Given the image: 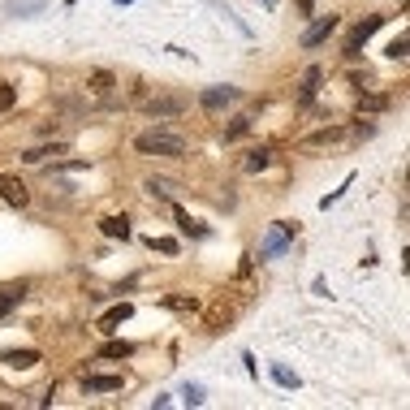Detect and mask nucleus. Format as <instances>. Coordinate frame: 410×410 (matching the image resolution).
<instances>
[{
    "mask_svg": "<svg viewBox=\"0 0 410 410\" xmlns=\"http://www.w3.org/2000/svg\"><path fill=\"white\" fill-rule=\"evenodd\" d=\"M134 151L139 156H164V160H182L186 156V139L177 130H147L134 139Z\"/></svg>",
    "mask_w": 410,
    "mask_h": 410,
    "instance_id": "1",
    "label": "nucleus"
},
{
    "mask_svg": "<svg viewBox=\"0 0 410 410\" xmlns=\"http://www.w3.org/2000/svg\"><path fill=\"white\" fill-rule=\"evenodd\" d=\"M294 234H298V225H294V220H276V225L268 229L264 246H260V260H272V255H281V250L294 242Z\"/></svg>",
    "mask_w": 410,
    "mask_h": 410,
    "instance_id": "2",
    "label": "nucleus"
},
{
    "mask_svg": "<svg viewBox=\"0 0 410 410\" xmlns=\"http://www.w3.org/2000/svg\"><path fill=\"white\" fill-rule=\"evenodd\" d=\"M380 27H384V17H367V22H358V27H354V35H350V43H346V57L354 61L358 52H363V43H367V39H372Z\"/></svg>",
    "mask_w": 410,
    "mask_h": 410,
    "instance_id": "3",
    "label": "nucleus"
},
{
    "mask_svg": "<svg viewBox=\"0 0 410 410\" xmlns=\"http://www.w3.org/2000/svg\"><path fill=\"white\" fill-rule=\"evenodd\" d=\"M0 199L5 203H13V208H27V182L22 177H13V173H0Z\"/></svg>",
    "mask_w": 410,
    "mask_h": 410,
    "instance_id": "4",
    "label": "nucleus"
},
{
    "mask_svg": "<svg viewBox=\"0 0 410 410\" xmlns=\"http://www.w3.org/2000/svg\"><path fill=\"white\" fill-rule=\"evenodd\" d=\"M186 108V95H151L147 99V113L151 117H177Z\"/></svg>",
    "mask_w": 410,
    "mask_h": 410,
    "instance_id": "5",
    "label": "nucleus"
},
{
    "mask_svg": "<svg viewBox=\"0 0 410 410\" xmlns=\"http://www.w3.org/2000/svg\"><path fill=\"white\" fill-rule=\"evenodd\" d=\"M234 99H238V91H234V87H208V91L199 95V104L208 108V113H216V108H229Z\"/></svg>",
    "mask_w": 410,
    "mask_h": 410,
    "instance_id": "6",
    "label": "nucleus"
},
{
    "mask_svg": "<svg viewBox=\"0 0 410 410\" xmlns=\"http://www.w3.org/2000/svg\"><path fill=\"white\" fill-rule=\"evenodd\" d=\"M332 31H337V17L328 13V17H320V22H316L311 31H302V43H306V48H316V43H324V39H328Z\"/></svg>",
    "mask_w": 410,
    "mask_h": 410,
    "instance_id": "7",
    "label": "nucleus"
},
{
    "mask_svg": "<svg viewBox=\"0 0 410 410\" xmlns=\"http://www.w3.org/2000/svg\"><path fill=\"white\" fill-rule=\"evenodd\" d=\"M320 78H324V73L311 65V69H306L302 73V78H298V104H311V99H316V91H320Z\"/></svg>",
    "mask_w": 410,
    "mask_h": 410,
    "instance_id": "8",
    "label": "nucleus"
},
{
    "mask_svg": "<svg viewBox=\"0 0 410 410\" xmlns=\"http://www.w3.org/2000/svg\"><path fill=\"white\" fill-rule=\"evenodd\" d=\"M83 389L87 393H117L121 389V376H83Z\"/></svg>",
    "mask_w": 410,
    "mask_h": 410,
    "instance_id": "9",
    "label": "nucleus"
},
{
    "mask_svg": "<svg viewBox=\"0 0 410 410\" xmlns=\"http://www.w3.org/2000/svg\"><path fill=\"white\" fill-rule=\"evenodd\" d=\"M130 316H134V306H130V302H117L113 311H104V320H99V328H104V332H117V324H125Z\"/></svg>",
    "mask_w": 410,
    "mask_h": 410,
    "instance_id": "10",
    "label": "nucleus"
},
{
    "mask_svg": "<svg viewBox=\"0 0 410 410\" xmlns=\"http://www.w3.org/2000/svg\"><path fill=\"white\" fill-rule=\"evenodd\" d=\"M22 298H27V285H5V290H0V320H5Z\"/></svg>",
    "mask_w": 410,
    "mask_h": 410,
    "instance_id": "11",
    "label": "nucleus"
},
{
    "mask_svg": "<svg viewBox=\"0 0 410 410\" xmlns=\"http://www.w3.org/2000/svg\"><path fill=\"white\" fill-rule=\"evenodd\" d=\"M99 229H104V238H130V220H125V216H104V220H99Z\"/></svg>",
    "mask_w": 410,
    "mask_h": 410,
    "instance_id": "12",
    "label": "nucleus"
},
{
    "mask_svg": "<svg viewBox=\"0 0 410 410\" xmlns=\"http://www.w3.org/2000/svg\"><path fill=\"white\" fill-rule=\"evenodd\" d=\"M0 363H13V367H35V363H39V350H9V354H0Z\"/></svg>",
    "mask_w": 410,
    "mask_h": 410,
    "instance_id": "13",
    "label": "nucleus"
},
{
    "mask_svg": "<svg viewBox=\"0 0 410 410\" xmlns=\"http://www.w3.org/2000/svg\"><path fill=\"white\" fill-rule=\"evenodd\" d=\"M91 91H95L99 99H108V95H113V73H108V69H95V73H91Z\"/></svg>",
    "mask_w": 410,
    "mask_h": 410,
    "instance_id": "14",
    "label": "nucleus"
},
{
    "mask_svg": "<svg viewBox=\"0 0 410 410\" xmlns=\"http://www.w3.org/2000/svg\"><path fill=\"white\" fill-rule=\"evenodd\" d=\"M268 164H272V151L268 147H255L250 156H246V173H264Z\"/></svg>",
    "mask_w": 410,
    "mask_h": 410,
    "instance_id": "15",
    "label": "nucleus"
},
{
    "mask_svg": "<svg viewBox=\"0 0 410 410\" xmlns=\"http://www.w3.org/2000/svg\"><path fill=\"white\" fill-rule=\"evenodd\" d=\"M337 139H346V130H341V125H328V130H316L306 143H311V147H324V143H337Z\"/></svg>",
    "mask_w": 410,
    "mask_h": 410,
    "instance_id": "16",
    "label": "nucleus"
},
{
    "mask_svg": "<svg viewBox=\"0 0 410 410\" xmlns=\"http://www.w3.org/2000/svg\"><path fill=\"white\" fill-rule=\"evenodd\" d=\"M134 346L130 341H108V346H99V358H130Z\"/></svg>",
    "mask_w": 410,
    "mask_h": 410,
    "instance_id": "17",
    "label": "nucleus"
},
{
    "mask_svg": "<svg viewBox=\"0 0 410 410\" xmlns=\"http://www.w3.org/2000/svg\"><path fill=\"white\" fill-rule=\"evenodd\" d=\"M61 151H65V143H57V147H35V151H27L22 160H27V164H43L48 156H61Z\"/></svg>",
    "mask_w": 410,
    "mask_h": 410,
    "instance_id": "18",
    "label": "nucleus"
},
{
    "mask_svg": "<svg viewBox=\"0 0 410 410\" xmlns=\"http://www.w3.org/2000/svg\"><path fill=\"white\" fill-rule=\"evenodd\" d=\"M177 186L173 182H164V177H147V195H160V199H169Z\"/></svg>",
    "mask_w": 410,
    "mask_h": 410,
    "instance_id": "19",
    "label": "nucleus"
},
{
    "mask_svg": "<svg viewBox=\"0 0 410 410\" xmlns=\"http://www.w3.org/2000/svg\"><path fill=\"white\" fill-rule=\"evenodd\" d=\"M177 225H182V234H195V238H203V234H208V229H203L199 220H190V216H186L182 208H177Z\"/></svg>",
    "mask_w": 410,
    "mask_h": 410,
    "instance_id": "20",
    "label": "nucleus"
},
{
    "mask_svg": "<svg viewBox=\"0 0 410 410\" xmlns=\"http://www.w3.org/2000/svg\"><path fill=\"white\" fill-rule=\"evenodd\" d=\"M406 48H410V35H397V39H393L389 48H384V52H389L393 61H406Z\"/></svg>",
    "mask_w": 410,
    "mask_h": 410,
    "instance_id": "21",
    "label": "nucleus"
},
{
    "mask_svg": "<svg viewBox=\"0 0 410 410\" xmlns=\"http://www.w3.org/2000/svg\"><path fill=\"white\" fill-rule=\"evenodd\" d=\"M182 397H186V406H203V402H208V397H203V384H186Z\"/></svg>",
    "mask_w": 410,
    "mask_h": 410,
    "instance_id": "22",
    "label": "nucleus"
},
{
    "mask_svg": "<svg viewBox=\"0 0 410 410\" xmlns=\"http://www.w3.org/2000/svg\"><path fill=\"white\" fill-rule=\"evenodd\" d=\"M246 130H250V117H238V121H234V125H229V130H225V139L234 143V139H242Z\"/></svg>",
    "mask_w": 410,
    "mask_h": 410,
    "instance_id": "23",
    "label": "nucleus"
},
{
    "mask_svg": "<svg viewBox=\"0 0 410 410\" xmlns=\"http://www.w3.org/2000/svg\"><path fill=\"white\" fill-rule=\"evenodd\" d=\"M9 9H13V13H35V9H43V0H13Z\"/></svg>",
    "mask_w": 410,
    "mask_h": 410,
    "instance_id": "24",
    "label": "nucleus"
},
{
    "mask_svg": "<svg viewBox=\"0 0 410 410\" xmlns=\"http://www.w3.org/2000/svg\"><path fill=\"white\" fill-rule=\"evenodd\" d=\"M272 376H276V384H285V389H294V384H298V376L285 372V367H272Z\"/></svg>",
    "mask_w": 410,
    "mask_h": 410,
    "instance_id": "25",
    "label": "nucleus"
},
{
    "mask_svg": "<svg viewBox=\"0 0 410 410\" xmlns=\"http://www.w3.org/2000/svg\"><path fill=\"white\" fill-rule=\"evenodd\" d=\"M9 108H13V87L0 83V113H9Z\"/></svg>",
    "mask_w": 410,
    "mask_h": 410,
    "instance_id": "26",
    "label": "nucleus"
},
{
    "mask_svg": "<svg viewBox=\"0 0 410 410\" xmlns=\"http://www.w3.org/2000/svg\"><path fill=\"white\" fill-rule=\"evenodd\" d=\"M151 246L164 250V255H173V250H177V242H173V238H151Z\"/></svg>",
    "mask_w": 410,
    "mask_h": 410,
    "instance_id": "27",
    "label": "nucleus"
},
{
    "mask_svg": "<svg viewBox=\"0 0 410 410\" xmlns=\"http://www.w3.org/2000/svg\"><path fill=\"white\" fill-rule=\"evenodd\" d=\"M298 9H302V13H311V9H316V0H298Z\"/></svg>",
    "mask_w": 410,
    "mask_h": 410,
    "instance_id": "28",
    "label": "nucleus"
},
{
    "mask_svg": "<svg viewBox=\"0 0 410 410\" xmlns=\"http://www.w3.org/2000/svg\"><path fill=\"white\" fill-rule=\"evenodd\" d=\"M117 5H134V0H117Z\"/></svg>",
    "mask_w": 410,
    "mask_h": 410,
    "instance_id": "29",
    "label": "nucleus"
}]
</instances>
